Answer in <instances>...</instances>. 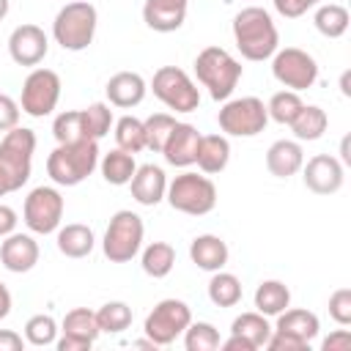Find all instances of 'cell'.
Listing matches in <instances>:
<instances>
[{
    "label": "cell",
    "instance_id": "cell-1",
    "mask_svg": "<svg viewBox=\"0 0 351 351\" xmlns=\"http://www.w3.org/2000/svg\"><path fill=\"white\" fill-rule=\"evenodd\" d=\"M233 41L247 60H266L280 49L277 25L261 5H247L233 16Z\"/></svg>",
    "mask_w": 351,
    "mask_h": 351
},
{
    "label": "cell",
    "instance_id": "cell-2",
    "mask_svg": "<svg viewBox=\"0 0 351 351\" xmlns=\"http://www.w3.org/2000/svg\"><path fill=\"white\" fill-rule=\"evenodd\" d=\"M99 143L96 140H77V143H58L47 156V176L58 186H77L99 167Z\"/></svg>",
    "mask_w": 351,
    "mask_h": 351
},
{
    "label": "cell",
    "instance_id": "cell-3",
    "mask_svg": "<svg viewBox=\"0 0 351 351\" xmlns=\"http://www.w3.org/2000/svg\"><path fill=\"white\" fill-rule=\"evenodd\" d=\"M241 74H244L241 63L222 47H206L195 58V77L203 88H208V96L214 101L230 99Z\"/></svg>",
    "mask_w": 351,
    "mask_h": 351
},
{
    "label": "cell",
    "instance_id": "cell-4",
    "mask_svg": "<svg viewBox=\"0 0 351 351\" xmlns=\"http://www.w3.org/2000/svg\"><path fill=\"white\" fill-rule=\"evenodd\" d=\"M96 25H99L96 5L88 0H71L55 14L52 38L69 52H82L93 44Z\"/></svg>",
    "mask_w": 351,
    "mask_h": 351
},
{
    "label": "cell",
    "instance_id": "cell-5",
    "mask_svg": "<svg viewBox=\"0 0 351 351\" xmlns=\"http://www.w3.org/2000/svg\"><path fill=\"white\" fill-rule=\"evenodd\" d=\"M165 200L170 203L173 211H181L189 217H203V214L214 211V206H217V186L206 173L197 176V173L186 170V173L176 176L173 181H167Z\"/></svg>",
    "mask_w": 351,
    "mask_h": 351
},
{
    "label": "cell",
    "instance_id": "cell-6",
    "mask_svg": "<svg viewBox=\"0 0 351 351\" xmlns=\"http://www.w3.org/2000/svg\"><path fill=\"white\" fill-rule=\"evenodd\" d=\"M143 236H145L143 217L129 208H121L110 217V225L101 239V252L110 263H129L143 250Z\"/></svg>",
    "mask_w": 351,
    "mask_h": 351
},
{
    "label": "cell",
    "instance_id": "cell-7",
    "mask_svg": "<svg viewBox=\"0 0 351 351\" xmlns=\"http://www.w3.org/2000/svg\"><path fill=\"white\" fill-rule=\"evenodd\" d=\"M33 154H36V132L27 126H14L0 140V170L5 173L11 192L22 189L33 170Z\"/></svg>",
    "mask_w": 351,
    "mask_h": 351
},
{
    "label": "cell",
    "instance_id": "cell-8",
    "mask_svg": "<svg viewBox=\"0 0 351 351\" xmlns=\"http://www.w3.org/2000/svg\"><path fill=\"white\" fill-rule=\"evenodd\" d=\"M154 96L176 112H195L200 107V90L192 77L178 66H159L151 77Z\"/></svg>",
    "mask_w": 351,
    "mask_h": 351
},
{
    "label": "cell",
    "instance_id": "cell-9",
    "mask_svg": "<svg viewBox=\"0 0 351 351\" xmlns=\"http://www.w3.org/2000/svg\"><path fill=\"white\" fill-rule=\"evenodd\" d=\"M217 121L228 137H255L266 129L269 112L258 96H241V99H225V104L217 112Z\"/></svg>",
    "mask_w": 351,
    "mask_h": 351
},
{
    "label": "cell",
    "instance_id": "cell-10",
    "mask_svg": "<svg viewBox=\"0 0 351 351\" xmlns=\"http://www.w3.org/2000/svg\"><path fill=\"white\" fill-rule=\"evenodd\" d=\"M189 321H192V310H189L186 302H181V299H162L145 315L143 332L159 348V346L176 343V337L184 335V329L189 326Z\"/></svg>",
    "mask_w": 351,
    "mask_h": 351
},
{
    "label": "cell",
    "instance_id": "cell-11",
    "mask_svg": "<svg viewBox=\"0 0 351 351\" xmlns=\"http://www.w3.org/2000/svg\"><path fill=\"white\" fill-rule=\"evenodd\" d=\"M60 77L52 69L36 66L25 82H22V96H19V110L27 112L30 118H44L58 107L60 99Z\"/></svg>",
    "mask_w": 351,
    "mask_h": 351
},
{
    "label": "cell",
    "instance_id": "cell-12",
    "mask_svg": "<svg viewBox=\"0 0 351 351\" xmlns=\"http://www.w3.org/2000/svg\"><path fill=\"white\" fill-rule=\"evenodd\" d=\"M271 74L288 90H307L318 80V63L310 52L299 47H285L271 55Z\"/></svg>",
    "mask_w": 351,
    "mask_h": 351
},
{
    "label": "cell",
    "instance_id": "cell-13",
    "mask_svg": "<svg viewBox=\"0 0 351 351\" xmlns=\"http://www.w3.org/2000/svg\"><path fill=\"white\" fill-rule=\"evenodd\" d=\"M63 195L55 189V186H36L27 192L25 197V206H22V219L25 225L38 233V236H47V233H55L63 222Z\"/></svg>",
    "mask_w": 351,
    "mask_h": 351
},
{
    "label": "cell",
    "instance_id": "cell-14",
    "mask_svg": "<svg viewBox=\"0 0 351 351\" xmlns=\"http://www.w3.org/2000/svg\"><path fill=\"white\" fill-rule=\"evenodd\" d=\"M101 335L96 313L88 307H74L63 315L60 321V337L55 340L58 351H85L96 343V337Z\"/></svg>",
    "mask_w": 351,
    "mask_h": 351
},
{
    "label": "cell",
    "instance_id": "cell-15",
    "mask_svg": "<svg viewBox=\"0 0 351 351\" xmlns=\"http://www.w3.org/2000/svg\"><path fill=\"white\" fill-rule=\"evenodd\" d=\"M302 181L313 195H335L346 181V165L332 154H315L302 165Z\"/></svg>",
    "mask_w": 351,
    "mask_h": 351
},
{
    "label": "cell",
    "instance_id": "cell-16",
    "mask_svg": "<svg viewBox=\"0 0 351 351\" xmlns=\"http://www.w3.org/2000/svg\"><path fill=\"white\" fill-rule=\"evenodd\" d=\"M47 52H49V38H47L44 27L25 22V25H16L11 30V36H8V55H11V60L16 66L36 69L47 58Z\"/></svg>",
    "mask_w": 351,
    "mask_h": 351
},
{
    "label": "cell",
    "instance_id": "cell-17",
    "mask_svg": "<svg viewBox=\"0 0 351 351\" xmlns=\"http://www.w3.org/2000/svg\"><path fill=\"white\" fill-rule=\"evenodd\" d=\"M38 241L30 236V233H8L3 241H0V263L3 269L14 271V274H25L30 271L36 263H38Z\"/></svg>",
    "mask_w": 351,
    "mask_h": 351
},
{
    "label": "cell",
    "instance_id": "cell-18",
    "mask_svg": "<svg viewBox=\"0 0 351 351\" xmlns=\"http://www.w3.org/2000/svg\"><path fill=\"white\" fill-rule=\"evenodd\" d=\"M197 143H200L197 126L176 121V126H173V132H170V137H167V143L162 148V156L173 167H189V165H195Z\"/></svg>",
    "mask_w": 351,
    "mask_h": 351
},
{
    "label": "cell",
    "instance_id": "cell-19",
    "mask_svg": "<svg viewBox=\"0 0 351 351\" xmlns=\"http://www.w3.org/2000/svg\"><path fill=\"white\" fill-rule=\"evenodd\" d=\"M104 93H107V101L112 107H121V110H132L137 107L145 93H148V82L137 74V71H118L107 80L104 85Z\"/></svg>",
    "mask_w": 351,
    "mask_h": 351
},
{
    "label": "cell",
    "instance_id": "cell-20",
    "mask_svg": "<svg viewBox=\"0 0 351 351\" xmlns=\"http://www.w3.org/2000/svg\"><path fill=\"white\" fill-rule=\"evenodd\" d=\"M129 189H132V197L140 206H156V203L165 200L167 176L159 165H137L132 181H129Z\"/></svg>",
    "mask_w": 351,
    "mask_h": 351
},
{
    "label": "cell",
    "instance_id": "cell-21",
    "mask_svg": "<svg viewBox=\"0 0 351 351\" xmlns=\"http://www.w3.org/2000/svg\"><path fill=\"white\" fill-rule=\"evenodd\" d=\"M189 0H145L143 22L156 33H173L186 19Z\"/></svg>",
    "mask_w": 351,
    "mask_h": 351
},
{
    "label": "cell",
    "instance_id": "cell-22",
    "mask_svg": "<svg viewBox=\"0 0 351 351\" xmlns=\"http://www.w3.org/2000/svg\"><path fill=\"white\" fill-rule=\"evenodd\" d=\"M304 151L299 140H274L266 151V170L274 178H291L302 170Z\"/></svg>",
    "mask_w": 351,
    "mask_h": 351
},
{
    "label": "cell",
    "instance_id": "cell-23",
    "mask_svg": "<svg viewBox=\"0 0 351 351\" xmlns=\"http://www.w3.org/2000/svg\"><path fill=\"white\" fill-rule=\"evenodd\" d=\"M189 258H192V263H195L197 269H203V271H219V269H225V263H228V258H230V250H228V244H225L219 236H214V233H200V236H195L192 244H189Z\"/></svg>",
    "mask_w": 351,
    "mask_h": 351
},
{
    "label": "cell",
    "instance_id": "cell-24",
    "mask_svg": "<svg viewBox=\"0 0 351 351\" xmlns=\"http://www.w3.org/2000/svg\"><path fill=\"white\" fill-rule=\"evenodd\" d=\"M230 162V143L225 134H200V143H197V156H195V165L200 167V173L206 176H214V173H222Z\"/></svg>",
    "mask_w": 351,
    "mask_h": 351
},
{
    "label": "cell",
    "instance_id": "cell-25",
    "mask_svg": "<svg viewBox=\"0 0 351 351\" xmlns=\"http://www.w3.org/2000/svg\"><path fill=\"white\" fill-rule=\"evenodd\" d=\"M55 233H58V250L66 258H88L96 247L93 230L82 222H69V225L58 228Z\"/></svg>",
    "mask_w": 351,
    "mask_h": 351
},
{
    "label": "cell",
    "instance_id": "cell-26",
    "mask_svg": "<svg viewBox=\"0 0 351 351\" xmlns=\"http://www.w3.org/2000/svg\"><path fill=\"white\" fill-rule=\"evenodd\" d=\"M274 318H277V324H274L277 332H288V335H293V337H299V340H304V343H313V340L318 337V332H321L318 315L310 313V310H302V307H296V310L285 307V310H282L280 315H274Z\"/></svg>",
    "mask_w": 351,
    "mask_h": 351
},
{
    "label": "cell",
    "instance_id": "cell-27",
    "mask_svg": "<svg viewBox=\"0 0 351 351\" xmlns=\"http://www.w3.org/2000/svg\"><path fill=\"white\" fill-rule=\"evenodd\" d=\"M99 170H101V178L107 184L126 186L137 170V162H134V154H129L123 148H112V151L99 156Z\"/></svg>",
    "mask_w": 351,
    "mask_h": 351
},
{
    "label": "cell",
    "instance_id": "cell-28",
    "mask_svg": "<svg viewBox=\"0 0 351 351\" xmlns=\"http://www.w3.org/2000/svg\"><path fill=\"white\" fill-rule=\"evenodd\" d=\"M288 126H291V132H293V137L299 143H313V140H318L326 132L329 115L318 104H302V110L296 112V118Z\"/></svg>",
    "mask_w": 351,
    "mask_h": 351
},
{
    "label": "cell",
    "instance_id": "cell-29",
    "mask_svg": "<svg viewBox=\"0 0 351 351\" xmlns=\"http://www.w3.org/2000/svg\"><path fill=\"white\" fill-rule=\"evenodd\" d=\"M285 307H291V291L282 280H263L255 288V310L266 318L280 315Z\"/></svg>",
    "mask_w": 351,
    "mask_h": 351
},
{
    "label": "cell",
    "instance_id": "cell-30",
    "mask_svg": "<svg viewBox=\"0 0 351 351\" xmlns=\"http://www.w3.org/2000/svg\"><path fill=\"white\" fill-rule=\"evenodd\" d=\"M271 329H274V326L269 324V318H266L263 313H258V310L241 313V315H236L233 324H230V335L244 337L252 348H263L266 340H269V335H271Z\"/></svg>",
    "mask_w": 351,
    "mask_h": 351
},
{
    "label": "cell",
    "instance_id": "cell-31",
    "mask_svg": "<svg viewBox=\"0 0 351 351\" xmlns=\"http://www.w3.org/2000/svg\"><path fill=\"white\" fill-rule=\"evenodd\" d=\"M348 8L340 5V3H318L315 5V14H313V25L321 36L326 38H340L346 30H348Z\"/></svg>",
    "mask_w": 351,
    "mask_h": 351
},
{
    "label": "cell",
    "instance_id": "cell-32",
    "mask_svg": "<svg viewBox=\"0 0 351 351\" xmlns=\"http://www.w3.org/2000/svg\"><path fill=\"white\" fill-rule=\"evenodd\" d=\"M140 266L154 280L167 277L173 271V266H176V250H173V244H167V241H151L143 250V255H140Z\"/></svg>",
    "mask_w": 351,
    "mask_h": 351
},
{
    "label": "cell",
    "instance_id": "cell-33",
    "mask_svg": "<svg viewBox=\"0 0 351 351\" xmlns=\"http://www.w3.org/2000/svg\"><path fill=\"white\" fill-rule=\"evenodd\" d=\"M208 299L217 307H236L241 302V280L230 271H211L208 280Z\"/></svg>",
    "mask_w": 351,
    "mask_h": 351
},
{
    "label": "cell",
    "instance_id": "cell-34",
    "mask_svg": "<svg viewBox=\"0 0 351 351\" xmlns=\"http://www.w3.org/2000/svg\"><path fill=\"white\" fill-rule=\"evenodd\" d=\"M115 143L118 148L129 151V154H140L145 148V126L140 118L134 115H121L115 121Z\"/></svg>",
    "mask_w": 351,
    "mask_h": 351
},
{
    "label": "cell",
    "instance_id": "cell-35",
    "mask_svg": "<svg viewBox=\"0 0 351 351\" xmlns=\"http://www.w3.org/2000/svg\"><path fill=\"white\" fill-rule=\"evenodd\" d=\"M99 329L107 335H121L132 326V307L126 302H107L96 310Z\"/></svg>",
    "mask_w": 351,
    "mask_h": 351
},
{
    "label": "cell",
    "instance_id": "cell-36",
    "mask_svg": "<svg viewBox=\"0 0 351 351\" xmlns=\"http://www.w3.org/2000/svg\"><path fill=\"white\" fill-rule=\"evenodd\" d=\"M219 332L208 321H189L184 329V348L186 351H217L219 348Z\"/></svg>",
    "mask_w": 351,
    "mask_h": 351
},
{
    "label": "cell",
    "instance_id": "cell-37",
    "mask_svg": "<svg viewBox=\"0 0 351 351\" xmlns=\"http://www.w3.org/2000/svg\"><path fill=\"white\" fill-rule=\"evenodd\" d=\"M58 321L47 313H38V315H30L27 324H25V340L36 348H47V346H55L58 340Z\"/></svg>",
    "mask_w": 351,
    "mask_h": 351
},
{
    "label": "cell",
    "instance_id": "cell-38",
    "mask_svg": "<svg viewBox=\"0 0 351 351\" xmlns=\"http://www.w3.org/2000/svg\"><path fill=\"white\" fill-rule=\"evenodd\" d=\"M82 121H85V137L88 140H101V137H107L110 134V126H112V110H110V104H104V101H93V104H88L85 110H82Z\"/></svg>",
    "mask_w": 351,
    "mask_h": 351
},
{
    "label": "cell",
    "instance_id": "cell-39",
    "mask_svg": "<svg viewBox=\"0 0 351 351\" xmlns=\"http://www.w3.org/2000/svg\"><path fill=\"white\" fill-rule=\"evenodd\" d=\"M143 126H145V148L154 151V154H162V148H165V143H167V137H170V132L176 126V115L154 112V115H148L143 121Z\"/></svg>",
    "mask_w": 351,
    "mask_h": 351
},
{
    "label": "cell",
    "instance_id": "cell-40",
    "mask_svg": "<svg viewBox=\"0 0 351 351\" xmlns=\"http://www.w3.org/2000/svg\"><path fill=\"white\" fill-rule=\"evenodd\" d=\"M302 96L296 93V90H277L271 99H269V104H266V112H269V118L271 121H277V123H282V126H288L293 118H296V112L302 110Z\"/></svg>",
    "mask_w": 351,
    "mask_h": 351
},
{
    "label": "cell",
    "instance_id": "cell-41",
    "mask_svg": "<svg viewBox=\"0 0 351 351\" xmlns=\"http://www.w3.org/2000/svg\"><path fill=\"white\" fill-rule=\"evenodd\" d=\"M52 134L58 143H77V140H88L85 137V121H82V110H63L60 115H55L52 121Z\"/></svg>",
    "mask_w": 351,
    "mask_h": 351
},
{
    "label": "cell",
    "instance_id": "cell-42",
    "mask_svg": "<svg viewBox=\"0 0 351 351\" xmlns=\"http://www.w3.org/2000/svg\"><path fill=\"white\" fill-rule=\"evenodd\" d=\"M329 315L340 326H348L351 324V288H337L329 296Z\"/></svg>",
    "mask_w": 351,
    "mask_h": 351
},
{
    "label": "cell",
    "instance_id": "cell-43",
    "mask_svg": "<svg viewBox=\"0 0 351 351\" xmlns=\"http://www.w3.org/2000/svg\"><path fill=\"white\" fill-rule=\"evenodd\" d=\"M266 348L269 351H310V343H304V340H299V337H293L288 332L271 329V335L266 340Z\"/></svg>",
    "mask_w": 351,
    "mask_h": 351
},
{
    "label": "cell",
    "instance_id": "cell-44",
    "mask_svg": "<svg viewBox=\"0 0 351 351\" xmlns=\"http://www.w3.org/2000/svg\"><path fill=\"white\" fill-rule=\"evenodd\" d=\"M274 3V11L285 19H299L304 16L310 8H315L321 0H271Z\"/></svg>",
    "mask_w": 351,
    "mask_h": 351
},
{
    "label": "cell",
    "instance_id": "cell-45",
    "mask_svg": "<svg viewBox=\"0 0 351 351\" xmlns=\"http://www.w3.org/2000/svg\"><path fill=\"white\" fill-rule=\"evenodd\" d=\"M19 101H14L8 93H0V132L19 126Z\"/></svg>",
    "mask_w": 351,
    "mask_h": 351
},
{
    "label": "cell",
    "instance_id": "cell-46",
    "mask_svg": "<svg viewBox=\"0 0 351 351\" xmlns=\"http://www.w3.org/2000/svg\"><path fill=\"white\" fill-rule=\"evenodd\" d=\"M348 348H351V332L348 329H335L321 343V351H348Z\"/></svg>",
    "mask_w": 351,
    "mask_h": 351
},
{
    "label": "cell",
    "instance_id": "cell-47",
    "mask_svg": "<svg viewBox=\"0 0 351 351\" xmlns=\"http://www.w3.org/2000/svg\"><path fill=\"white\" fill-rule=\"evenodd\" d=\"M27 340L14 329H0V351H22Z\"/></svg>",
    "mask_w": 351,
    "mask_h": 351
},
{
    "label": "cell",
    "instance_id": "cell-48",
    "mask_svg": "<svg viewBox=\"0 0 351 351\" xmlns=\"http://www.w3.org/2000/svg\"><path fill=\"white\" fill-rule=\"evenodd\" d=\"M16 211L11 208V206H5V203H0V239H5L8 233H14L16 230Z\"/></svg>",
    "mask_w": 351,
    "mask_h": 351
},
{
    "label": "cell",
    "instance_id": "cell-49",
    "mask_svg": "<svg viewBox=\"0 0 351 351\" xmlns=\"http://www.w3.org/2000/svg\"><path fill=\"white\" fill-rule=\"evenodd\" d=\"M219 348H225V351H255V348H252L244 337H239V335H230L228 340H222Z\"/></svg>",
    "mask_w": 351,
    "mask_h": 351
},
{
    "label": "cell",
    "instance_id": "cell-50",
    "mask_svg": "<svg viewBox=\"0 0 351 351\" xmlns=\"http://www.w3.org/2000/svg\"><path fill=\"white\" fill-rule=\"evenodd\" d=\"M11 307H14V299H11V291L5 288V282L0 280V321L3 318H8V313H11Z\"/></svg>",
    "mask_w": 351,
    "mask_h": 351
},
{
    "label": "cell",
    "instance_id": "cell-51",
    "mask_svg": "<svg viewBox=\"0 0 351 351\" xmlns=\"http://www.w3.org/2000/svg\"><path fill=\"white\" fill-rule=\"evenodd\" d=\"M340 162H343V165H351V154H348V137H343V143H340Z\"/></svg>",
    "mask_w": 351,
    "mask_h": 351
},
{
    "label": "cell",
    "instance_id": "cell-52",
    "mask_svg": "<svg viewBox=\"0 0 351 351\" xmlns=\"http://www.w3.org/2000/svg\"><path fill=\"white\" fill-rule=\"evenodd\" d=\"M348 80H351V71H343V77H340V90H343V96H351V88H348Z\"/></svg>",
    "mask_w": 351,
    "mask_h": 351
},
{
    "label": "cell",
    "instance_id": "cell-53",
    "mask_svg": "<svg viewBox=\"0 0 351 351\" xmlns=\"http://www.w3.org/2000/svg\"><path fill=\"white\" fill-rule=\"evenodd\" d=\"M11 192V184H8V178H5V173L0 170V197H5Z\"/></svg>",
    "mask_w": 351,
    "mask_h": 351
},
{
    "label": "cell",
    "instance_id": "cell-54",
    "mask_svg": "<svg viewBox=\"0 0 351 351\" xmlns=\"http://www.w3.org/2000/svg\"><path fill=\"white\" fill-rule=\"evenodd\" d=\"M8 8H11V0H0V19L8 16Z\"/></svg>",
    "mask_w": 351,
    "mask_h": 351
},
{
    "label": "cell",
    "instance_id": "cell-55",
    "mask_svg": "<svg viewBox=\"0 0 351 351\" xmlns=\"http://www.w3.org/2000/svg\"><path fill=\"white\" fill-rule=\"evenodd\" d=\"M134 348H156V346H154V343L145 337V340H137V343H134Z\"/></svg>",
    "mask_w": 351,
    "mask_h": 351
}]
</instances>
